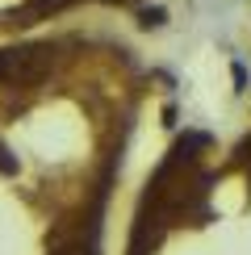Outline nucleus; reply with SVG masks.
I'll list each match as a JSON object with an SVG mask.
<instances>
[{
  "label": "nucleus",
  "instance_id": "obj_1",
  "mask_svg": "<svg viewBox=\"0 0 251 255\" xmlns=\"http://www.w3.org/2000/svg\"><path fill=\"white\" fill-rule=\"evenodd\" d=\"M0 172H13V159H8V151H4V142H0Z\"/></svg>",
  "mask_w": 251,
  "mask_h": 255
},
{
  "label": "nucleus",
  "instance_id": "obj_2",
  "mask_svg": "<svg viewBox=\"0 0 251 255\" xmlns=\"http://www.w3.org/2000/svg\"><path fill=\"white\" fill-rule=\"evenodd\" d=\"M247 159H251V142H247Z\"/></svg>",
  "mask_w": 251,
  "mask_h": 255
}]
</instances>
